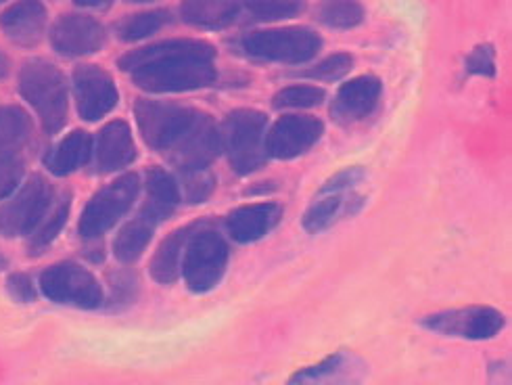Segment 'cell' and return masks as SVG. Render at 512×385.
Listing matches in <instances>:
<instances>
[{
	"label": "cell",
	"instance_id": "484cf974",
	"mask_svg": "<svg viewBox=\"0 0 512 385\" xmlns=\"http://www.w3.org/2000/svg\"><path fill=\"white\" fill-rule=\"evenodd\" d=\"M69 208H72V197H69V193H63L51 203L49 212L44 214L36 229L30 233V254H40L42 249H46L57 239L67 222Z\"/></svg>",
	"mask_w": 512,
	"mask_h": 385
},
{
	"label": "cell",
	"instance_id": "74e56055",
	"mask_svg": "<svg viewBox=\"0 0 512 385\" xmlns=\"http://www.w3.org/2000/svg\"><path fill=\"white\" fill-rule=\"evenodd\" d=\"M113 3V0H76L78 7H88V9H105Z\"/></svg>",
	"mask_w": 512,
	"mask_h": 385
},
{
	"label": "cell",
	"instance_id": "d590c367",
	"mask_svg": "<svg viewBox=\"0 0 512 385\" xmlns=\"http://www.w3.org/2000/svg\"><path fill=\"white\" fill-rule=\"evenodd\" d=\"M111 283V302L115 306L120 304H130L136 298V291H138V281L136 277H132L130 273H118V275H111L109 277Z\"/></svg>",
	"mask_w": 512,
	"mask_h": 385
},
{
	"label": "cell",
	"instance_id": "6da1fadb",
	"mask_svg": "<svg viewBox=\"0 0 512 385\" xmlns=\"http://www.w3.org/2000/svg\"><path fill=\"white\" fill-rule=\"evenodd\" d=\"M216 49L205 40L176 38L136 49L120 59V70L149 93H186L216 80Z\"/></svg>",
	"mask_w": 512,
	"mask_h": 385
},
{
	"label": "cell",
	"instance_id": "277c9868",
	"mask_svg": "<svg viewBox=\"0 0 512 385\" xmlns=\"http://www.w3.org/2000/svg\"><path fill=\"white\" fill-rule=\"evenodd\" d=\"M228 266V245L214 229L199 224L186 241L180 270L186 285L195 293L212 291Z\"/></svg>",
	"mask_w": 512,
	"mask_h": 385
},
{
	"label": "cell",
	"instance_id": "f546056e",
	"mask_svg": "<svg viewBox=\"0 0 512 385\" xmlns=\"http://www.w3.org/2000/svg\"><path fill=\"white\" fill-rule=\"evenodd\" d=\"M306 0H245V9L258 21L291 19L306 11Z\"/></svg>",
	"mask_w": 512,
	"mask_h": 385
},
{
	"label": "cell",
	"instance_id": "60d3db41",
	"mask_svg": "<svg viewBox=\"0 0 512 385\" xmlns=\"http://www.w3.org/2000/svg\"><path fill=\"white\" fill-rule=\"evenodd\" d=\"M128 3H151V0H128Z\"/></svg>",
	"mask_w": 512,
	"mask_h": 385
},
{
	"label": "cell",
	"instance_id": "9a60e30c",
	"mask_svg": "<svg viewBox=\"0 0 512 385\" xmlns=\"http://www.w3.org/2000/svg\"><path fill=\"white\" fill-rule=\"evenodd\" d=\"M51 44L65 57L92 55L103 49L105 28L88 15H61L51 28Z\"/></svg>",
	"mask_w": 512,
	"mask_h": 385
},
{
	"label": "cell",
	"instance_id": "83f0119b",
	"mask_svg": "<svg viewBox=\"0 0 512 385\" xmlns=\"http://www.w3.org/2000/svg\"><path fill=\"white\" fill-rule=\"evenodd\" d=\"M318 19L329 28L349 30L362 24L364 7L358 0H322L318 7Z\"/></svg>",
	"mask_w": 512,
	"mask_h": 385
},
{
	"label": "cell",
	"instance_id": "f1b7e54d",
	"mask_svg": "<svg viewBox=\"0 0 512 385\" xmlns=\"http://www.w3.org/2000/svg\"><path fill=\"white\" fill-rule=\"evenodd\" d=\"M166 24H170V13L164 9L138 13V15H130L124 21H120L118 36L126 42L143 40V38L159 32Z\"/></svg>",
	"mask_w": 512,
	"mask_h": 385
},
{
	"label": "cell",
	"instance_id": "b9f144b4",
	"mask_svg": "<svg viewBox=\"0 0 512 385\" xmlns=\"http://www.w3.org/2000/svg\"><path fill=\"white\" fill-rule=\"evenodd\" d=\"M0 3H3V0H0Z\"/></svg>",
	"mask_w": 512,
	"mask_h": 385
},
{
	"label": "cell",
	"instance_id": "ffe728a7",
	"mask_svg": "<svg viewBox=\"0 0 512 385\" xmlns=\"http://www.w3.org/2000/svg\"><path fill=\"white\" fill-rule=\"evenodd\" d=\"M237 0H182L180 17L184 24L201 30H224L239 19Z\"/></svg>",
	"mask_w": 512,
	"mask_h": 385
},
{
	"label": "cell",
	"instance_id": "7402d4cb",
	"mask_svg": "<svg viewBox=\"0 0 512 385\" xmlns=\"http://www.w3.org/2000/svg\"><path fill=\"white\" fill-rule=\"evenodd\" d=\"M201 222L182 226V229L174 231L164 243L159 245V249L155 252L153 260H151V277L157 283H174L180 275V264H182V254L189 237L193 235V231L197 229Z\"/></svg>",
	"mask_w": 512,
	"mask_h": 385
},
{
	"label": "cell",
	"instance_id": "4316f807",
	"mask_svg": "<svg viewBox=\"0 0 512 385\" xmlns=\"http://www.w3.org/2000/svg\"><path fill=\"white\" fill-rule=\"evenodd\" d=\"M32 137V120L21 107L0 109V153L21 151Z\"/></svg>",
	"mask_w": 512,
	"mask_h": 385
},
{
	"label": "cell",
	"instance_id": "d6a6232c",
	"mask_svg": "<svg viewBox=\"0 0 512 385\" xmlns=\"http://www.w3.org/2000/svg\"><path fill=\"white\" fill-rule=\"evenodd\" d=\"M23 176V157L19 151L0 153V201L17 191Z\"/></svg>",
	"mask_w": 512,
	"mask_h": 385
},
{
	"label": "cell",
	"instance_id": "7a4b0ae2",
	"mask_svg": "<svg viewBox=\"0 0 512 385\" xmlns=\"http://www.w3.org/2000/svg\"><path fill=\"white\" fill-rule=\"evenodd\" d=\"M19 93L34 111L44 132L55 134L67 122V82L59 67L44 61L32 59L19 72Z\"/></svg>",
	"mask_w": 512,
	"mask_h": 385
},
{
	"label": "cell",
	"instance_id": "44dd1931",
	"mask_svg": "<svg viewBox=\"0 0 512 385\" xmlns=\"http://www.w3.org/2000/svg\"><path fill=\"white\" fill-rule=\"evenodd\" d=\"M157 222H159V218L153 212H149L147 208H143L141 214H138L134 220L124 224L122 231L113 241L115 258L124 264L136 262L138 258H141L147 245L151 243Z\"/></svg>",
	"mask_w": 512,
	"mask_h": 385
},
{
	"label": "cell",
	"instance_id": "ab89813d",
	"mask_svg": "<svg viewBox=\"0 0 512 385\" xmlns=\"http://www.w3.org/2000/svg\"><path fill=\"white\" fill-rule=\"evenodd\" d=\"M5 266H7V260H5V258H3V256H0V270H3V268H5Z\"/></svg>",
	"mask_w": 512,
	"mask_h": 385
},
{
	"label": "cell",
	"instance_id": "e0dca14e",
	"mask_svg": "<svg viewBox=\"0 0 512 385\" xmlns=\"http://www.w3.org/2000/svg\"><path fill=\"white\" fill-rule=\"evenodd\" d=\"M283 218V208L278 203H249L237 208L226 218V229L237 243H253L272 233Z\"/></svg>",
	"mask_w": 512,
	"mask_h": 385
},
{
	"label": "cell",
	"instance_id": "ba28073f",
	"mask_svg": "<svg viewBox=\"0 0 512 385\" xmlns=\"http://www.w3.org/2000/svg\"><path fill=\"white\" fill-rule=\"evenodd\" d=\"M134 116L138 130H141L149 147L157 151H170L180 141L182 134L195 124L199 111L176 103L141 99L134 107Z\"/></svg>",
	"mask_w": 512,
	"mask_h": 385
},
{
	"label": "cell",
	"instance_id": "5b68a950",
	"mask_svg": "<svg viewBox=\"0 0 512 385\" xmlns=\"http://www.w3.org/2000/svg\"><path fill=\"white\" fill-rule=\"evenodd\" d=\"M241 51L260 61L297 65L314 59L322 47V38L310 28H281L245 34Z\"/></svg>",
	"mask_w": 512,
	"mask_h": 385
},
{
	"label": "cell",
	"instance_id": "d4e9b609",
	"mask_svg": "<svg viewBox=\"0 0 512 385\" xmlns=\"http://www.w3.org/2000/svg\"><path fill=\"white\" fill-rule=\"evenodd\" d=\"M147 193L149 197H147L145 208L153 212L159 220L170 216L180 203V189L176 185L174 176L161 168H153L147 174Z\"/></svg>",
	"mask_w": 512,
	"mask_h": 385
},
{
	"label": "cell",
	"instance_id": "52a82bcc",
	"mask_svg": "<svg viewBox=\"0 0 512 385\" xmlns=\"http://www.w3.org/2000/svg\"><path fill=\"white\" fill-rule=\"evenodd\" d=\"M40 289L55 304L95 310L103 306V287L86 268L74 262H61L40 275Z\"/></svg>",
	"mask_w": 512,
	"mask_h": 385
},
{
	"label": "cell",
	"instance_id": "3957f363",
	"mask_svg": "<svg viewBox=\"0 0 512 385\" xmlns=\"http://www.w3.org/2000/svg\"><path fill=\"white\" fill-rule=\"evenodd\" d=\"M268 118L258 109H237L228 113L222 130V149L237 174L260 170L268 160L266 130Z\"/></svg>",
	"mask_w": 512,
	"mask_h": 385
},
{
	"label": "cell",
	"instance_id": "d6986e66",
	"mask_svg": "<svg viewBox=\"0 0 512 385\" xmlns=\"http://www.w3.org/2000/svg\"><path fill=\"white\" fill-rule=\"evenodd\" d=\"M136 160V145L132 130L126 122H109L97 141V168L99 172H115L130 166Z\"/></svg>",
	"mask_w": 512,
	"mask_h": 385
},
{
	"label": "cell",
	"instance_id": "4fadbf2b",
	"mask_svg": "<svg viewBox=\"0 0 512 385\" xmlns=\"http://www.w3.org/2000/svg\"><path fill=\"white\" fill-rule=\"evenodd\" d=\"M324 134L314 116H285L266 132V155L274 160H295L308 153Z\"/></svg>",
	"mask_w": 512,
	"mask_h": 385
},
{
	"label": "cell",
	"instance_id": "e575fe53",
	"mask_svg": "<svg viewBox=\"0 0 512 385\" xmlns=\"http://www.w3.org/2000/svg\"><path fill=\"white\" fill-rule=\"evenodd\" d=\"M467 72L481 74V76H494L496 74V55L490 44H481L469 59H467Z\"/></svg>",
	"mask_w": 512,
	"mask_h": 385
},
{
	"label": "cell",
	"instance_id": "4dcf8cb0",
	"mask_svg": "<svg viewBox=\"0 0 512 385\" xmlns=\"http://www.w3.org/2000/svg\"><path fill=\"white\" fill-rule=\"evenodd\" d=\"M327 93L318 86H287L274 95L276 109H308L324 101Z\"/></svg>",
	"mask_w": 512,
	"mask_h": 385
},
{
	"label": "cell",
	"instance_id": "836d02e7",
	"mask_svg": "<svg viewBox=\"0 0 512 385\" xmlns=\"http://www.w3.org/2000/svg\"><path fill=\"white\" fill-rule=\"evenodd\" d=\"M184 195L189 203H201L216 189V178L212 172L207 170H195V172H184Z\"/></svg>",
	"mask_w": 512,
	"mask_h": 385
},
{
	"label": "cell",
	"instance_id": "30bf717a",
	"mask_svg": "<svg viewBox=\"0 0 512 385\" xmlns=\"http://www.w3.org/2000/svg\"><path fill=\"white\" fill-rule=\"evenodd\" d=\"M55 201L53 187L44 176L30 178L21 191L0 208V233L5 237L30 235Z\"/></svg>",
	"mask_w": 512,
	"mask_h": 385
},
{
	"label": "cell",
	"instance_id": "8fae6325",
	"mask_svg": "<svg viewBox=\"0 0 512 385\" xmlns=\"http://www.w3.org/2000/svg\"><path fill=\"white\" fill-rule=\"evenodd\" d=\"M421 325L433 333L446 335V337H460V339H473V342H481V339L496 337L504 325V314L490 306H469L458 310H446L435 312L425 316Z\"/></svg>",
	"mask_w": 512,
	"mask_h": 385
},
{
	"label": "cell",
	"instance_id": "cb8c5ba5",
	"mask_svg": "<svg viewBox=\"0 0 512 385\" xmlns=\"http://www.w3.org/2000/svg\"><path fill=\"white\" fill-rule=\"evenodd\" d=\"M362 362L356 356H349L345 352H337L322 360L320 365L297 371L289 381L291 383H343V381H356L360 379L356 373L362 371Z\"/></svg>",
	"mask_w": 512,
	"mask_h": 385
},
{
	"label": "cell",
	"instance_id": "9c48e42d",
	"mask_svg": "<svg viewBox=\"0 0 512 385\" xmlns=\"http://www.w3.org/2000/svg\"><path fill=\"white\" fill-rule=\"evenodd\" d=\"M138 176L124 174L111 185L101 189L88 201V206L80 218V235L84 239H97L113 229L132 208L138 195Z\"/></svg>",
	"mask_w": 512,
	"mask_h": 385
},
{
	"label": "cell",
	"instance_id": "1f68e13d",
	"mask_svg": "<svg viewBox=\"0 0 512 385\" xmlns=\"http://www.w3.org/2000/svg\"><path fill=\"white\" fill-rule=\"evenodd\" d=\"M354 67V57L347 53H337L331 55L324 61H320L318 65H314L312 70L304 72V76L312 78V80H320V82H335L339 78H343L345 74L352 72Z\"/></svg>",
	"mask_w": 512,
	"mask_h": 385
},
{
	"label": "cell",
	"instance_id": "603a6c76",
	"mask_svg": "<svg viewBox=\"0 0 512 385\" xmlns=\"http://www.w3.org/2000/svg\"><path fill=\"white\" fill-rule=\"evenodd\" d=\"M92 155V139L84 130H74L65 137L49 155H46V168L57 176H67L82 168Z\"/></svg>",
	"mask_w": 512,
	"mask_h": 385
},
{
	"label": "cell",
	"instance_id": "8992f818",
	"mask_svg": "<svg viewBox=\"0 0 512 385\" xmlns=\"http://www.w3.org/2000/svg\"><path fill=\"white\" fill-rule=\"evenodd\" d=\"M364 176V170L356 166L345 168L327 180L304 214V229L310 235H318L331 229L339 218L354 214L356 206H362V195L356 189L362 185Z\"/></svg>",
	"mask_w": 512,
	"mask_h": 385
},
{
	"label": "cell",
	"instance_id": "8d00e7d4",
	"mask_svg": "<svg viewBox=\"0 0 512 385\" xmlns=\"http://www.w3.org/2000/svg\"><path fill=\"white\" fill-rule=\"evenodd\" d=\"M7 289L11 293V298L17 300V302H23V304H30L36 300V289H34V283L28 275L23 273H15L9 277L7 281Z\"/></svg>",
	"mask_w": 512,
	"mask_h": 385
},
{
	"label": "cell",
	"instance_id": "2e32d148",
	"mask_svg": "<svg viewBox=\"0 0 512 385\" xmlns=\"http://www.w3.org/2000/svg\"><path fill=\"white\" fill-rule=\"evenodd\" d=\"M381 93V80L375 76H358L345 82L333 101V118L339 124H356L368 118L379 105Z\"/></svg>",
	"mask_w": 512,
	"mask_h": 385
},
{
	"label": "cell",
	"instance_id": "ac0fdd59",
	"mask_svg": "<svg viewBox=\"0 0 512 385\" xmlns=\"http://www.w3.org/2000/svg\"><path fill=\"white\" fill-rule=\"evenodd\" d=\"M0 30L21 47H34L46 30V9L40 0H19L0 13Z\"/></svg>",
	"mask_w": 512,
	"mask_h": 385
},
{
	"label": "cell",
	"instance_id": "5bb4252c",
	"mask_svg": "<svg viewBox=\"0 0 512 385\" xmlns=\"http://www.w3.org/2000/svg\"><path fill=\"white\" fill-rule=\"evenodd\" d=\"M74 95L78 113L88 122L105 118L120 101V93L115 88L113 78L101 70L99 65L78 67L74 72Z\"/></svg>",
	"mask_w": 512,
	"mask_h": 385
},
{
	"label": "cell",
	"instance_id": "f35d334b",
	"mask_svg": "<svg viewBox=\"0 0 512 385\" xmlns=\"http://www.w3.org/2000/svg\"><path fill=\"white\" fill-rule=\"evenodd\" d=\"M9 72V59L0 53V78H5Z\"/></svg>",
	"mask_w": 512,
	"mask_h": 385
},
{
	"label": "cell",
	"instance_id": "7c38bea8",
	"mask_svg": "<svg viewBox=\"0 0 512 385\" xmlns=\"http://www.w3.org/2000/svg\"><path fill=\"white\" fill-rule=\"evenodd\" d=\"M222 149V137L216 122L207 113H201L195 124L186 130L180 141L170 149L172 164L182 172L207 170Z\"/></svg>",
	"mask_w": 512,
	"mask_h": 385
}]
</instances>
